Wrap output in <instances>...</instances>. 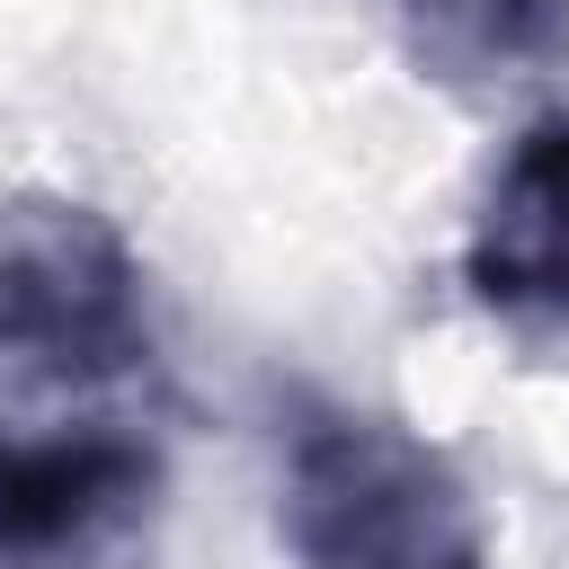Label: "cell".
<instances>
[{"mask_svg":"<svg viewBox=\"0 0 569 569\" xmlns=\"http://www.w3.org/2000/svg\"><path fill=\"white\" fill-rule=\"evenodd\" d=\"M409 62L436 89L498 98L569 71V0H391Z\"/></svg>","mask_w":569,"mask_h":569,"instance_id":"4","label":"cell"},{"mask_svg":"<svg viewBox=\"0 0 569 569\" xmlns=\"http://www.w3.org/2000/svg\"><path fill=\"white\" fill-rule=\"evenodd\" d=\"M169 373L133 240L80 196H0V569H160Z\"/></svg>","mask_w":569,"mask_h":569,"instance_id":"1","label":"cell"},{"mask_svg":"<svg viewBox=\"0 0 569 569\" xmlns=\"http://www.w3.org/2000/svg\"><path fill=\"white\" fill-rule=\"evenodd\" d=\"M462 284L516 329H569V107L533 116L480 187Z\"/></svg>","mask_w":569,"mask_h":569,"instance_id":"3","label":"cell"},{"mask_svg":"<svg viewBox=\"0 0 569 569\" xmlns=\"http://www.w3.org/2000/svg\"><path fill=\"white\" fill-rule=\"evenodd\" d=\"M276 533L293 569H489V525L462 471L373 409H302Z\"/></svg>","mask_w":569,"mask_h":569,"instance_id":"2","label":"cell"}]
</instances>
